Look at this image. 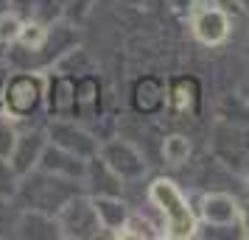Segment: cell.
<instances>
[{"mask_svg":"<svg viewBox=\"0 0 249 240\" xmlns=\"http://www.w3.org/2000/svg\"><path fill=\"white\" fill-rule=\"evenodd\" d=\"M146 198L157 212V224L162 238H171V240L196 238V226H199L196 207L191 204L185 190L171 176H157L148 184Z\"/></svg>","mask_w":249,"mask_h":240,"instance_id":"6da1fadb","label":"cell"},{"mask_svg":"<svg viewBox=\"0 0 249 240\" xmlns=\"http://www.w3.org/2000/svg\"><path fill=\"white\" fill-rule=\"evenodd\" d=\"M81 190H84V182L79 179H65V176H53V173L34 168L20 179V190L14 195V201H20L23 209H39L48 215H56L59 207Z\"/></svg>","mask_w":249,"mask_h":240,"instance_id":"7a4b0ae2","label":"cell"},{"mask_svg":"<svg viewBox=\"0 0 249 240\" xmlns=\"http://www.w3.org/2000/svg\"><path fill=\"white\" fill-rule=\"evenodd\" d=\"M3 112L17 123L45 112V76L39 70H12L3 84Z\"/></svg>","mask_w":249,"mask_h":240,"instance_id":"3957f363","label":"cell"},{"mask_svg":"<svg viewBox=\"0 0 249 240\" xmlns=\"http://www.w3.org/2000/svg\"><path fill=\"white\" fill-rule=\"evenodd\" d=\"M53 218H56V226H59V238L65 240L107 238L101 221H98V212H95V204H92V195L84 193V190L76 193L73 198H68Z\"/></svg>","mask_w":249,"mask_h":240,"instance_id":"277c9868","label":"cell"},{"mask_svg":"<svg viewBox=\"0 0 249 240\" xmlns=\"http://www.w3.org/2000/svg\"><path fill=\"white\" fill-rule=\"evenodd\" d=\"M191 17V34L196 36V42L204 48H221L232 34V20H230V12L221 9L218 3H207V0H199L193 6Z\"/></svg>","mask_w":249,"mask_h":240,"instance_id":"5b68a950","label":"cell"},{"mask_svg":"<svg viewBox=\"0 0 249 240\" xmlns=\"http://www.w3.org/2000/svg\"><path fill=\"white\" fill-rule=\"evenodd\" d=\"M98 157H101L109 168H112L126 184L140 182L148 173V160L146 154L132 145L129 140L124 137H112V140H101V148H98Z\"/></svg>","mask_w":249,"mask_h":240,"instance_id":"8992f818","label":"cell"},{"mask_svg":"<svg viewBox=\"0 0 249 240\" xmlns=\"http://www.w3.org/2000/svg\"><path fill=\"white\" fill-rule=\"evenodd\" d=\"M45 131H48V143L76 154L81 160L95 157L98 148H101V140L95 137L92 131H87L84 126H79L73 117H48Z\"/></svg>","mask_w":249,"mask_h":240,"instance_id":"52a82bcc","label":"cell"},{"mask_svg":"<svg viewBox=\"0 0 249 240\" xmlns=\"http://www.w3.org/2000/svg\"><path fill=\"white\" fill-rule=\"evenodd\" d=\"M129 103L140 117H157L165 112L168 106V87L165 79H160L154 73H143L132 81V90H129Z\"/></svg>","mask_w":249,"mask_h":240,"instance_id":"ba28073f","label":"cell"},{"mask_svg":"<svg viewBox=\"0 0 249 240\" xmlns=\"http://www.w3.org/2000/svg\"><path fill=\"white\" fill-rule=\"evenodd\" d=\"M76 76L53 70L45 76V114L76 120Z\"/></svg>","mask_w":249,"mask_h":240,"instance_id":"9c48e42d","label":"cell"},{"mask_svg":"<svg viewBox=\"0 0 249 240\" xmlns=\"http://www.w3.org/2000/svg\"><path fill=\"white\" fill-rule=\"evenodd\" d=\"M48 145V131L45 126H31V128H20L17 140H14V148L9 154V162L14 165V171L25 176L39 165V157Z\"/></svg>","mask_w":249,"mask_h":240,"instance_id":"30bf717a","label":"cell"},{"mask_svg":"<svg viewBox=\"0 0 249 240\" xmlns=\"http://www.w3.org/2000/svg\"><path fill=\"white\" fill-rule=\"evenodd\" d=\"M168 87V106L174 114H182V117H193L202 109V84L196 76L191 73H182V76H171L165 81Z\"/></svg>","mask_w":249,"mask_h":240,"instance_id":"8fae6325","label":"cell"},{"mask_svg":"<svg viewBox=\"0 0 249 240\" xmlns=\"http://www.w3.org/2000/svg\"><path fill=\"white\" fill-rule=\"evenodd\" d=\"M238 201L230 190H204L193 207L202 224H238Z\"/></svg>","mask_w":249,"mask_h":240,"instance_id":"7c38bea8","label":"cell"},{"mask_svg":"<svg viewBox=\"0 0 249 240\" xmlns=\"http://www.w3.org/2000/svg\"><path fill=\"white\" fill-rule=\"evenodd\" d=\"M36 168L45 171V173H53V176H65V179H79V182H84L87 160H81V157H76V154L59 148V145H53V143H48Z\"/></svg>","mask_w":249,"mask_h":240,"instance_id":"4fadbf2b","label":"cell"},{"mask_svg":"<svg viewBox=\"0 0 249 240\" xmlns=\"http://www.w3.org/2000/svg\"><path fill=\"white\" fill-rule=\"evenodd\" d=\"M126 182L95 154L87 160V173H84V193L90 195H124Z\"/></svg>","mask_w":249,"mask_h":240,"instance_id":"5bb4252c","label":"cell"},{"mask_svg":"<svg viewBox=\"0 0 249 240\" xmlns=\"http://www.w3.org/2000/svg\"><path fill=\"white\" fill-rule=\"evenodd\" d=\"M92 204H95L98 221L104 226V235L107 238H121V229H124L129 212H132V207L126 204L124 195H92Z\"/></svg>","mask_w":249,"mask_h":240,"instance_id":"9a60e30c","label":"cell"},{"mask_svg":"<svg viewBox=\"0 0 249 240\" xmlns=\"http://www.w3.org/2000/svg\"><path fill=\"white\" fill-rule=\"evenodd\" d=\"M12 235L17 238H39V240H51L59 238V226L56 218L48 215V212H39V209H23L17 221L12 224Z\"/></svg>","mask_w":249,"mask_h":240,"instance_id":"2e32d148","label":"cell"},{"mask_svg":"<svg viewBox=\"0 0 249 240\" xmlns=\"http://www.w3.org/2000/svg\"><path fill=\"white\" fill-rule=\"evenodd\" d=\"M76 120L87 117L95 112H101V79L95 73H84V76H76Z\"/></svg>","mask_w":249,"mask_h":240,"instance_id":"e0dca14e","label":"cell"},{"mask_svg":"<svg viewBox=\"0 0 249 240\" xmlns=\"http://www.w3.org/2000/svg\"><path fill=\"white\" fill-rule=\"evenodd\" d=\"M215 120H221L227 126H238V128L249 126V103L244 101L241 90L221 95V101L215 103Z\"/></svg>","mask_w":249,"mask_h":240,"instance_id":"ac0fdd59","label":"cell"},{"mask_svg":"<svg viewBox=\"0 0 249 240\" xmlns=\"http://www.w3.org/2000/svg\"><path fill=\"white\" fill-rule=\"evenodd\" d=\"M160 154H162V162H165L168 168H185L193 157V143H191L188 134L174 131V134H165V137H162Z\"/></svg>","mask_w":249,"mask_h":240,"instance_id":"d6986e66","label":"cell"},{"mask_svg":"<svg viewBox=\"0 0 249 240\" xmlns=\"http://www.w3.org/2000/svg\"><path fill=\"white\" fill-rule=\"evenodd\" d=\"M121 238H129V240H151V238H162L160 232V224L151 221V218H143V212H129L124 229H121Z\"/></svg>","mask_w":249,"mask_h":240,"instance_id":"ffe728a7","label":"cell"},{"mask_svg":"<svg viewBox=\"0 0 249 240\" xmlns=\"http://www.w3.org/2000/svg\"><path fill=\"white\" fill-rule=\"evenodd\" d=\"M20 173L14 171V165L9 162V157H0V204L14 201V195L20 190Z\"/></svg>","mask_w":249,"mask_h":240,"instance_id":"44dd1931","label":"cell"},{"mask_svg":"<svg viewBox=\"0 0 249 240\" xmlns=\"http://www.w3.org/2000/svg\"><path fill=\"white\" fill-rule=\"evenodd\" d=\"M196 238H210V240H232V238H244L241 224H202L196 226Z\"/></svg>","mask_w":249,"mask_h":240,"instance_id":"7402d4cb","label":"cell"},{"mask_svg":"<svg viewBox=\"0 0 249 240\" xmlns=\"http://www.w3.org/2000/svg\"><path fill=\"white\" fill-rule=\"evenodd\" d=\"M23 23H25V20L17 12H12V9H9V12H3V14H0V39H3L6 45H12L14 39L20 36Z\"/></svg>","mask_w":249,"mask_h":240,"instance_id":"603a6c76","label":"cell"},{"mask_svg":"<svg viewBox=\"0 0 249 240\" xmlns=\"http://www.w3.org/2000/svg\"><path fill=\"white\" fill-rule=\"evenodd\" d=\"M17 120H12L6 112H0V157H9L17 140Z\"/></svg>","mask_w":249,"mask_h":240,"instance_id":"cb8c5ba5","label":"cell"},{"mask_svg":"<svg viewBox=\"0 0 249 240\" xmlns=\"http://www.w3.org/2000/svg\"><path fill=\"white\" fill-rule=\"evenodd\" d=\"M238 224H241L244 238H249V195L238 201Z\"/></svg>","mask_w":249,"mask_h":240,"instance_id":"d4e9b609","label":"cell"},{"mask_svg":"<svg viewBox=\"0 0 249 240\" xmlns=\"http://www.w3.org/2000/svg\"><path fill=\"white\" fill-rule=\"evenodd\" d=\"M241 182H244V190L249 195V154H247V160H244V168H241Z\"/></svg>","mask_w":249,"mask_h":240,"instance_id":"484cf974","label":"cell"},{"mask_svg":"<svg viewBox=\"0 0 249 240\" xmlns=\"http://www.w3.org/2000/svg\"><path fill=\"white\" fill-rule=\"evenodd\" d=\"M230 3H232L241 14H249V0H230Z\"/></svg>","mask_w":249,"mask_h":240,"instance_id":"4316f807","label":"cell"},{"mask_svg":"<svg viewBox=\"0 0 249 240\" xmlns=\"http://www.w3.org/2000/svg\"><path fill=\"white\" fill-rule=\"evenodd\" d=\"M3 84H6V67H0V112H3Z\"/></svg>","mask_w":249,"mask_h":240,"instance_id":"83f0119b","label":"cell"},{"mask_svg":"<svg viewBox=\"0 0 249 240\" xmlns=\"http://www.w3.org/2000/svg\"><path fill=\"white\" fill-rule=\"evenodd\" d=\"M6 50H9V45L0 39V67H6Z\"/></svg>","mask_w":249,"mask_h":240,"instance_id":"f1b7e54d","label":"cell"},{"mask_svg":"<svg viewBox=\"0 0 249 240\" xmlns=\"http://www.w3.org/2000/svg\"><path fill=\"white\" fill-rule=\"evenodd\" d=\"M9 9H12V0H0V14L9 12Z\"/></svg>","mask_w":249,"mask_h":240,"instance_id":"f546056e","label":"cell"},{"mask_svg":"<svg viewBox=\"0 0 249 240\" xmlns=\"http://www.w3.org/2000/svg\"><path fill=\"white\" fill-rule=\"evenodd\" d=\"M241 95H244V101L249 103V81H247V84H244V87H241Z\"/></svg>","mask_w":249,"mask_h":240,"instance_id":"4dcf8cb0","label":"cell"}]
</instances>
